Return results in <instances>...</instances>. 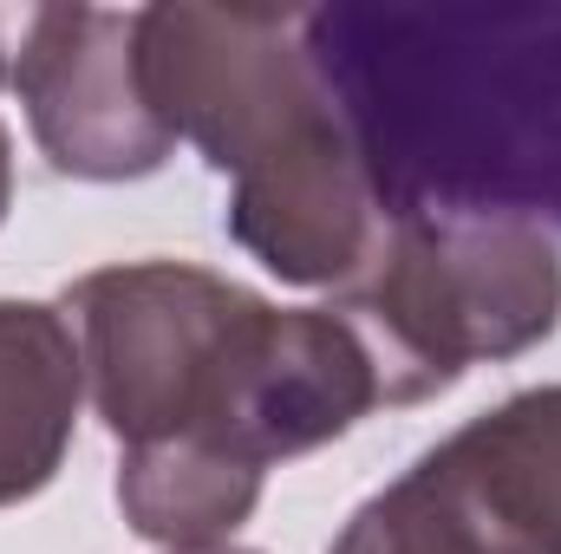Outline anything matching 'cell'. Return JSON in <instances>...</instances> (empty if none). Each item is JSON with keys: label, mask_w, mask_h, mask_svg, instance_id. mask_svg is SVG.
<instances>
[{"label": "cell", "mask_w": 561, "mask_h": 554, "mask_svg": "<svg viewBox=\"0 0 561 554\" xmlns=\"http://www.w3.org/2000/svg\"><path fill=\"white\" fill-rule=\"evenodd\" d=\"M300 46L386 216L561 249V7H313Z\"/></svg>", "instance_id": "1"}, {"label": "cell", "mask_w": 561, "mask_h": 554, "mask_svg": "<svg viewBox=\"0 0 561 554\" xmlns=\"http://www.w3.org/2000/svg\"><path fill=\"white\" fill-rule=\"evenodd\" d=\"M85 399L105 430L203 443L268 476L379 412L366 346L333 307H268L196 262H118L66 287Z\"/></svg>", "instance_id": "2"}, {"label": "cell", "mask_w": 561, "mask_h": 554, "mask_svg": "<svg viewBox=\"0 0 561 554\" xmlns=\"http://www.w3.org/2000/svg\"><path fill=\"white\" fill-rule=\"evenodd\" d=\"M379 372V405H424L483 359H516L561 326V249L516 222L386 216L333 287Z\"/></svg>", "instance_id": "3"}, {"label": "cell", "mask_w": 561, "mask_h": 554, "mask_svg": "<svg viewBox=\"0 0 561 554\" xmlns=\"http://www.w3.org/2000/svg\"><path fill=\"white\" fill-rule=\"evenodd\" d=\"M138 79L157 125L203 150L229 183L327 112L300 46V13L138 7Z\"/></svg>", "instance_id": "4"}, {"label": "cell", "mask_w": 561, "mask_h": 554, "mask_svg": "<svg viewBox=\"0 0 561 554\" xmlns=\"http://www.w3.org/2000/svg\"><path fill=\"white\" fill-rule=\"evenodd\" d=\"M7 92L59 176L125 183L176 150L138 79V7H13Z\"/></svg>", "instance_id": "5"}, {"label": "cell", "mask_w": 561, "mask_h": 554, "mask_svg": "<svg viewBox=\"0 0 561 554\" xmlns=\"http://www.w3.org/2000/svg\"><path fill=\"white\" fill-rule=\"evenodd\" d=\"M379 222H386V209L340 131L333 105L294 143H280L275 157L242 170L229 183V209H222V229L236 235V249L255 255L287 287L353 280Z\"/></svg>", "instance_id": "6"}, {"label": "cell", "mask_w": 561, "mask_h": 554, "mask_svg": "<svg viewBox=\"0 0 561 554\" xmlns=\"http://www.w3.org/2000/svg\"><path fill=\"white\" fill-rule=\"evenodd\" d=\"M85 399L79 339L59 307L0 300V503L53 483Z\"/></svg>", "instance_id": "7"}, {"label": "cell", "mask_w": 561, "mask_h": 554, "mask_svg": "<svg viewBox=\"0 0 561 554\" xmlns=\"http://www.w3.org/2000/svg\"><path fill=\"white\" fill-rule=\"evenodd\" d=\"M262 503V470L203 443H144L118 463V509L131 535L163 549H222Z\"/></svg>", "instance_id": "8"}, {"label": "cell", "mask_w": 561, "mask_h": 554, "mask_svg": "<svg viewBox=\"0 0 561 554\" xmlns=\"http://www.w3.org/2000/svg\"><path fill=\"white\" fill-rule=\"evenodd\" d=\"M7 196H13V138L0 125V216H7Z\"/></svg>", "instance_id": "9"}, {"label": "cell", "mask_w": 561, "mask_h": 554, "mask_svg": "<svg viewBox=\"0 0 561 554\" xmlns=\"http://www.w3.org/2000/svg\"><path fill=\"white\" fill-rule=\"evenodd\" d=\"M170 554H255V549H229L222 542V549H170Z\"/></svg>", "instance_id": "10"}]
</instances>
